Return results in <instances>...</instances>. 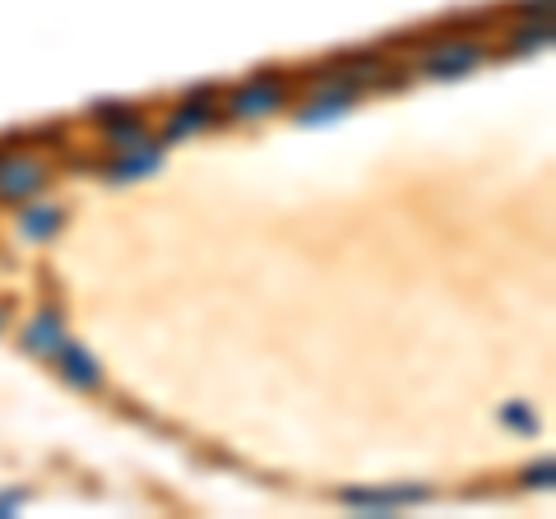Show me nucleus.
I'll list each match as a JSON object with an SVG mask.
<instances>
[{"label":"nucleus","mask_w":556,"mask_h":519,"mask_svg":"<svg viewBox=\"0 0 556 519\" xmlns=\"http://www.w3.org/2000/svg\"><path fill=\"white\" fill-rule=\"evenodd\" d=\"M288 102V89L278 79H269V75H255L251 84H241V89L228 98V112L237 116V121H260V116H269V112H278Z\"/></svg>","instance_id":"nucleus-1"},{"label":"nucleus","mask_w":556,"mask_h":519,"mask_svg":"<svg viewBox=\"0 0 556 519\" xmlns=\"http://www.w3.org/2000/svg\"><path fill=\"white\" fill-rule=\"evenodd\" d=\"M482 61H486L482 42H445V47H437V51H427V56H422V75H431V79H459L468 71H478Z\"/></svg>","instance_id":"nucleus-2"},{"label":"nucleus","mask_w":556,"mask_h":519,"mask_svg":"<svg viewBox=\"0 0 556 519\" xmlns=\"http://www.w3.org/2000/svg\"><path fill=\"white\" fill-rule=\"evenodd\" d=\"M47 186V167L38 159H5L0 163V200L24 204Z\"/></svg>","instance_id":"nucleus-3"},{"label":"nucleus","mask_w":556,"mask_h":519,"mask_svg":"<svg viewBox=\"0 0 556 519\" xmlns=\"http://www.w3.org/2000/svg\"><path fill=\"white\" fill-rule=\"evenodd\" d=\"M51 362H56V371H61L65 385H75V390H98V385H102L98 357H93L89 349H79V343H70V339H65Z\"/></svg>","instance_id":"nucleus-4"},{"label":"nucleus","mask_w":556,"mask_h":519,"mask_svg":"<svg viewBox=\"0 0 556 519\" xmlns=\"http://www.w3.org/2000/svg\"><path fill=\"white\" fill-rule=\"evenodd\" d=\"M65 343V320L56 311H42V316H33L24 325V349L38 353V357H56V349Z\"/></svg>","instance_id":"nucleus-5"},{"label":"nucleus","mask_w":556,"mask_h":519,"mask_svg":"<svg viewBox=\"0 0 556 519\" xmlns=\"http://www.w3.org/2000/svg\"><path fill=\"white\" fill-rule=\"evenodd\" d=\"M163 149H167L163 140H149V144H139V149H126L112 163V181H135V177H149V172H159Z\"/></svg>","instance_id":"nucleus-6"},{"label":"nucleus","mask_w":556,"mask_h":519,"mask_svg":"<svg viewBox=\"0 0 556 519\" xmlns=\"http://www.w3.org/2000/svg\"><path fill=\"white\" fill-rule=\"evenodd\" d=\"M204 126H214V107H208V98H204V102H200V98H186L181 107L172 112V121H167L163 144L181 140V135H195V130H204Z\"/></svg>","instance_id":"nucleus-7"},{"label":"nucleus","mask_w":556,"mask_h":519,"mask_svg":"<svg viewBox=\"0 0 556 519\" xmlns=\"http://www.w3.org/2000/svg\"><path fill=\"white\" fill-rule=\"evenodd\" d=\"M427 488H399V492H343L348 506H362V510H394L404 501H422Z\"/></svg>","instance_id":"nucleus-8"},{"label":"nucleus","mask_w":556,"mask_h":519,"mask_svg":"<svg viewBox=\"0 0 556 519\" xmlns=\"http://www.w3.org/2000/svg\"><path fill=\"white\" fill-rule=\"evenodd\" d=\"M153 140V135L144 130V121H139V116H116V121H108V144L112 149H121V153H126V149H139V144H149Z\"/></svg>","instance_id":"nucleus-9"},{"label":"nucleus","mask_w":556,"mask_h":519,"mask_svg":"<svg viewBox=\"0 0 556 519\" xmlns=\"http://www.w3.org/2000/svg\"><path fill=\"white\" fill-rule=\"evenodd\" d=\"M56 228H61V210H47V204H38V210H28V214L20 218V232H24L28 241L56 237Z\"/></svg>","instance_id":"nucleus-10"},{"label":"nucleus","mask_w":556,"mask_h":519,"mask_svg":"<svg viewBox=\"0 0 556 519\" xmlns=\"http://www.w3.org/2000/svg\"><path fill=\"white\" fill-rule=\"evenodd\" d=\"M552 42V20H533V24H519L510 33V47L515 51H538V47H547Z\"/></svg>","instance_id":"nucleus-11"},{"label":"nucleus","mask_w":556,"mask_h":519,"mask_svg":"<svg viewBox=\"0 0 556 519\" xmlns=\"http://www.w3.org/2000/svg\"><path fill=\"white\" fill-rule=\"evenodd\" d=\"M501 422H510L519 431H538V418L529 413V404H506V408H501Z\"/></svg>","instance_id":"nucleus-12"},{"label":"nucleus","mask_w":556,"mask_h":519,"mask_svg":"<svg viewBox=\"0 0 556 519\" xmlns=\"http://www.w3.org/2000/svg\"><path fill=\"white\" fill-rule=\"evenodd\" d=\"M529 482H543V488H552V459L543 464V469H529Z\"/></svg>","instance_id":"nucleus-13"},{"label":"nucleus","mask_w":556,"mask_h":519,"mask_svg":"<svg viewBox=\"0 0 556 519\" xmlns=\"http://www.w3.org/2000/svg\"><path fill=\"white\" fill-rule=\"evenodd\" d=\"M14 506H20V501H14V496H5V501H0V515H10Z\"/></svg>","instance_id":"nucleus-14"},{"label":"nucleus","mask_w":556,"mask_h":519,"mask_svg":"<svg viewBox=\"0 0 556 519\" xmlns=\"http://www.w3.org/2000/svg\"><path fill=\"white\" fill-rule=\"evenodd\" d=\"M0 325H5V316H0Z\"/></svg>","instance_id":"nucleus-15"}]
</instances>
